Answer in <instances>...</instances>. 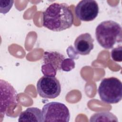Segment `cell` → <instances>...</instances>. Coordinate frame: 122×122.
Masks as SVG:
<instances>
[{
  "label": "cell",
  "mask_w": 122,
  "mask_h": 122,
  "mask_svg": "<svg viewBox=\"0 0 122 122\" xmlns=\"http://www.w3.org/2000/svg\"><path fill=\"white\" fill-rule=\"evenodd\" d=\"M43 26L53 31H61L71 27L73 15L65 3H53L43 12Z\"/></svg>",
  "instance_id": "6da1fadb"
},
{
  "label": "cell",
  "mask_w": 122,
  "mask_h": 122,
  "mask_svg": "<svg viewBox=\"0 0 122 122\" xmlns=\"http://www.w3.org/2000/svg\"><path fill=\"white\" fill-rule=\"evenodd\" d=\"M95 36L98 43L106 49H110L122 42V30L118 22L112 20H104L97 26Z\"/></svg>",
  "instance_id": "7a4b0ae2"
},
{
  "label": "cell",
  "mask_w": 122,
  "mask_h": 122,
  "mask_svg": "<svg viewBox=\"0 0 122 122\" xmlns=\"http://www.w3.org/2000/svg\"><path fill=\"white\" fill-rule=\"evenodd\" d=\"M99 97L103 102L108 104L118 103L122 98V83L114 77L103 79L98 89Z\"/></svg>",
  "instance_id": "3957f363"
},
{
  "label": "cell",
  "mask_w": 122,
  "mask_h": 122,
  "mask_svg": "<svg viewBox=\"0 0 122 122\" xmlns=\"http://www.w3.org/2000/svg\"><path fill=\"white\" fill-rule=\"evenodd\" d=\"M42 122H66L70 119V113L63 103L51 102L44 104L42 109Z\"/></svg>",
  "instance_id": "277c9868"
},
{
  "label": "cell",
  "mask_w": 122,
  "mask_h": 122,
  "mask_svg": "<svg viewBox=\"0 0 122 122\" xmlns=\"http://www.w3.org/2000/svg\"><path fill=\"white\" fill-rule=\"evenodd\" d=\"M37 91L43 98L54 99L61 93V84L55 76L44 75L37 81Z\"/></svg>",
  "instance_id": "5b68a950"
},
{
  "label": "cell",
  "mask_w": 122,
  "mask_h": 122,
  "mask_svg": "<svg viewBox=\"0 0 122 122\" xmlns=\"http://www.w3.org/2000/svg\"><path fill=\"white\" fill-rule=\"evenodd\" d=\"M65 57L57 51H45L41 71L45 76H55L57 71L61 70L62 63Z\"/></svg>",
  "instance_id": "8992f818"
},
{
  "label": "cell",
  "mask_w": 122,
  "mask_h": 122,
  "mask_svg": "<svg viewBox=\"0 0 122 122\" xmlns=\"http://www.w3.org/2000/svg\"><path fill=\"white\" fill-rule=\"evenodd\" d=\"M17 103V92L14 87L5 80H0V121L7 113L9 108Z\"/></svg>",
  "instance_id": "52a82bcc"
},
{
  "label": "cell",
  "mask_w": 122,
  "mask_h": 122,
  "mask_svg": "<svg viewBox=\"0 0 122 122\" xmlns=\"http://www.w3.org/2000/svg\"><path fill=\"white\" fill-rule=\"evenodd\" d=\"M99 6L94 0L80 1L75 8L76 16L81 20L90 21L94 20L99 13Z\"/></svg>",
  "instance_id": "ba28073f"
},
{
  "label": "cell",
  "mask_w": 122,
  "mask_h": 122,
  "mask_svg": "<svg viewBox=\"0 0 122 122\" xmlns=\"http://www.w3.org/2000/svg\"><path fill=\"white\" fill-rule=\"evenodd\" d=\"M94 40L89 33L79 35L74 43L75 51L78 54L86 55L89 54L94 48Z\"/></svg>",
  "instance_id": "9c48e42d"
},
{
  "label": "cell",
  "mask_w": 122,
  "mask_h": 122,
  "mask_svg": "<svg viewBox=\"0 0 122 122\" xmlns=\"http://www.w3.org/2000/svg\"><path fill=\"white\" fill-rule=\"evenodd\" d=\"M19 122H42L41 111L37 107L28 108L21 112L18 118Z\"/></svg>",
  "instance_id": "30bf717a"
},
{
  "label": "cell",
  "mask_w": 122,
  "mask_h": 122,
  "mask_svg": "<svg viewBox=\"0 0 122 122\" xmlns=\"http://www.w3.org/2000/svg\"><path fill=\"white\" fill-rule=\"evenodd\" d=\"M90 122H118L117 118L109 112H100L93 114Z\"/></svg>",
  "instance_id": "8fae6325"
},
{
  "label": "cell",
  "mask_w": 122,
  "mask_h": 122,
  "mask_svg": "<svg viewBox=\"0 0 122 122\" xmlns=\"http://www.w3.org/2000/svg\"><path fill=\"white\" fill-rule=\"evenodd\" d=\"M14 0H0V12L2 14L8 13L13 6Z\"/></svg>",
  "instance_id": "7c38bea8"
},
{
  "label": "cell",
  "mask_w": 122,
  "mask_h": 122,
  "mask_svg": "<svg viewBox=\"0 0 122 122\" xmlns=\"http://www.w3.org/2000/svg\"><path fill=\"white\" fill-rule=\"evenodd\" d=\"M75 63L73 59L65 58L62 63L61 70L65 71H69L75 68Z\"/></svg>",
  "instance_id": "4fadbf2b"
},
{
  "label": "cell",
  "mask_w": 122,
  "mask_h": 122,
  "mask_svg": "<svg viewBox=\"0 0 122 122\" xmlns=\"http://www.w3.org/2000/svg\"><path fill=\"white\" fill-rule=\"evenodd\" d=\"M122 46H118L113 48L111 51V57L112 59L116 62H121L122 59Z\"/></svg>",
  "instance_id": "5bb4252c"
}]
</instances>
